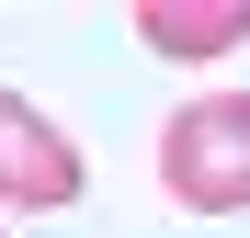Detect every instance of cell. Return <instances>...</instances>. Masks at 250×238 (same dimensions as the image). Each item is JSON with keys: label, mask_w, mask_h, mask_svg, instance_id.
Returning <instances> with one entry per match:
<instances>
[{"label": "cell", "mask_w": 250, "mask_h": 238, "mask_svg": "<svg viewBox=\"0 0 250 238\" xmlns=\"http://www.w3.org/2000/svg\"><path fill=\"white\" fill-rule=\"evenodd\" d=\"M159 182L193 216H239L250 204V91H205L159 125Z\"/></svg>", "instance_id": "obj_1"}, {"label": "cell", "mask_w": 250, "mask_h": 238, "mask_svg": "<svg viewBox=\"0 0 250 238\" xmlns=\"http://www.w3.org/2000/svg\"><path fill=\"white\" fill-rule=\"evenodd\" d=\"M80 147L46 102H23L12 79H0V204H23V216H46V204H80Z\"/></svg>", "instance_id": "obj_2"}, {"label": "cell", "mask_w": 250, "mask_h": 238, "mask_svg": "<svg viewBox=\"0 0 250 238\" xmlns=\"http://www.w3.org/2000/svg\"><path fill=\"white\" fill-rule=\"evenodd\" d=\"M137 34L159 57H228L250 46V0H137Z\"/></svg>", "instance_id": "obj_3"}]
</instances>
